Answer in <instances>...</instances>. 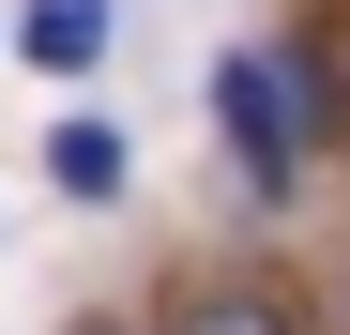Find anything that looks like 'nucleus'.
<instances>
[{
	"mask_svg": "<svg viewBox=\"0 0 350 335\" xmlns=\"http://www.w3.org/2000/svg\"><path fill=\"white\" fill-rule=\"evenodd\" d=\"M213 122H228V152H244L259 183H289L305 137H320V77L289 62V46H228L213 62Z\"/></svg>",
	"mask_w": 350,
	"mask_h": 335,
	"instance_id": "1",
	"label": "nucleus"
},
{
	"mask_svg": "<svg viewBox=\"0 0 350 335\" xmlns=\"http://www.w3.org/2000/svg\"><path fill=\"white\" fill-rule=\"evenodd\" d=\"M16 46H31L46 77H92V62H107V16H92V0H31V16H16Z\"/></svg>",
	"mask_w": 350,
	"mask_h": 335,
	"instance_id": "2",
	"label": "nucleus"
},
{
	"mask_svg": "<svg viewBox=\"0 0 350 335\" xmlns=\"http://www.w3.org/2000/svg\"><path fill=\"white\" fill-rule=\"evenodd\" d=\"M122 122H62V137H46V183H62V198H122Z\"/></svg>",
	"mask_w": 350,
	"mask_h": 335,
	"instance_id": "3",
	"label": "nucleus"
},
{
	"mask_svg": "<svg viewBox=\"0 0 350 335\" xmlns=\"http://www.w3.org/2000/svg\"><path fill=\"white\" fill-rule=\"evenodd\" d=\"M183 335H289V320H274V305H198Z\"/></svg>",
	"mask_w": 350,
	"mask_h": 335,
	"instance_id": "4",
	"label": "nucleus"
},
{
	"mask_svg": "<svg viewBox=\"0 0 350 335\" xmlns=\"http://www.w3.org/2000/svg\"><path fill=\"white\" fill-rule=\"evenodd\" d=\"M92 16H107V0H92Z\"/></svg>",
	"mask_w": 350,
	"mask_h": 335,
	"instance_id": "5",
	"label": "nucleus"
}]
</instances>
